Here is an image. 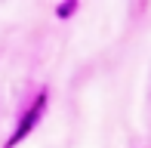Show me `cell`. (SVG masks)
Returning a JSON list of instances; mask_svg holds the SVG:
<instances>
[{"label": "cell", "mask_w": 151, "mask_h": 148, "mask_svg": "<svg viewBox=\"0 0 151 148\" xmlns=\"http://www.w3.org/2000/svg\"><path fill=\"white\" fill-rule=\"evenodd\" d=\"M43 108H46V93H40V96L34 99V105H31V108H28V111L22 114V120H19L16 133L9 136V142H6V148H16L19 142H22V139H28V133L34 130V126H37V120L43 117Z\"/></svg>", "instance_id": "cell-1"}]
</instances>
